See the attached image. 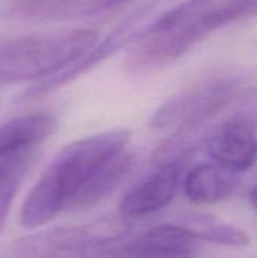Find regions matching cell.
Here are the masks:
<instances>
[{
	"label": "cell",
	"instance_id": "cell-4",
	"mask_svg": "<svg viewBox=\"0 0 257 258\" xmlns=\"http://www.w3.org/2000/svg\"><path fill=\"white\" fill-rule=\"evenodd\" d=\"M253 91L257 88L245 71L226 70L211 74L167 100L155 112L151 127L158 130L176 128L180 135L191 133Z\"/></svg>",
	"mask_w": 257,
	"mask_h": 258
},
{
	"label": "cell",
	"instance_id": "cell-3",
	"mask_svg": "<svg viewBox=\"0 0 257 258\" xmlns=\"http://www.w3.org/2000/svg\"><path fill=\"white\" fill-rule=\"evenodd\" d=\"M97 39L92 29L0 38V88L41 80L80 59Z\"/></svg>",
	"mask_w": 257,
	"mask_h": 258
},
{
	"label": "cell",
	"instance_id": "cell-11",
	"mask_svg": "<svg viewBox=\"0 0 257 258\" xmlns=\"http://www.w3.org/2000/svg\"><path fill=\"white\" fill-rule=\"evenodd\" d=\"M56 119L50 112H36L0 125V157L23 148L38 147L55 130Z\"/></svg>",
	"mask_w": 257,
	"mask_h": 258
},
{
	"label": "cell",
	"instance_id": "cell-6",
	"mask_svg": "<svg viewBox=\"0 0 257 258\" xmlns=\"http://www.w3.org/2000/svg\"><path fill=\"white\" fill-rule=\"evenodd\" d=\"M161 2L151 0L138 9H135L132 14H129L98 45L95 44L88 53H85L80 59L73 62L71 65L38 80L33 86H30L23 95L21 100H33L39 98L59 86L67 85L68 82L77 79L79 76L88 73L94 67L100 65L115 53H118L121 48H124L129 44H133L148 27V24L156 18L153 17L158 12Z\"/></svg>",
	"mask_w": 257,
	"mask_h": 258
},
{
	"label": "cell",
	"instance_id": "cell-16",
	"mask_svg": "<svg viewBox=\"0 0 257 258\" xmlns=\"http://www.w3.org/2000/svg\"><path fill=\"white\" fill-rule=\"evenodd\" d=\"M248 198H250L251 207L257 212V184H254V186L251 187V190H250V194H248Z\"/></svg>",
	"mask_w": 257,
	"mask_h": 258
},
{
	"label": "cell",
	"instance_id": "cell-9",
	"mask_svg": "<svg viewBox=\"0 0 257 258\" xmlns=\"http://www.w3.org/2000/svg\"><path fill=\"white\" fill-rule=\"evenodd\" d=\"M201 239L191 224H161L129 237L118 255L127 257H188L195 255Z\"/></svg>",
	"mask_w": 257,
	"mask_h": 258
},
{
	"label": "cell",
	"instance_id": "cell-7",
	"mask_svg": "<svg viewBox=\"0 0 257 258\" xmlns=\"http://www.w3.org/2000/svg\"><path fill=\"white\" fill-rule=\"evenodd\" d=\"M209 157L238 174L251 169L257 162L256 121L248 116H235L221 124L208 142Z\"/></svg>",
	"mask_w": 257,
	"mask_h": 258
},
{
	"label": "cell",
	"instance_id": "cell-13",
	"mask_svg": "<svg viewBox=\"0 0 257 258\" xmlns=\"http://www.w3.org/2000/svg\"><path fill=\"white\" fill-rule=\"evenodd\" d=\"M77 0H0V18L53 20L73 17Z\"/></svg>",
	"mask_w": 257,
	"mask_h": 258
},
{
	"label": "cell",
	"instance_id": "cell-5",
	"mask_svg": "<svg viewBox=\"0 0 257 258\" xmlns=\"http://www.w3.org/2000/svg\"><path fill=\"white\" fill-rule=\"evenodd\" d=\"M129 239L123 221H97L27 236L11 245L14 257H111Z\"/></svg>",
	"mask_w": 257,
	"mask_h": 258
},
{
	"label": "cell",
	"instance_id": "cell-17",
	"mask_svg": "<svg viewBox=\"0 0 257 258\" xmlns=\"http://www.w3.org/2000/svg\"><path fill=\"white\" fill-rule=\"evenodd\" d=\"M251 15H257V3H256V6H254V9H253V14Z\"/></svg>",
	"mask_w": 257,
	"mask_h": 258
},
{
	"label": "cell",
	"instance_id": "cell-10",
	"mask_svg": "<svg viewBox=\"0 0 257 258\" xmlns=\"http://www.w3.org/2000/svg\"><path fill=\"white\" fill-rule=\"evenodd\" d=\"M241 183V174L218 163H200L183 180L186 198L194 204H214L230 197Z\"/></svg>",
	"mask_w": 257,
	"mask_h": 258
},
{
	"label": "cell",
	"instance_id": "cell-14",
	"mask_svg": "<svg viewBox=\"0 0 257 258\" xmlns=\"http://www.w3.org/2000/svg\"><path fill=\"white\" fill-rule=\"evenodd\" d=\"M191 225L197 230L201 242H211L226 246H247L250 243V237L245 231L212 221L209 218L194 219Z\"/></svg>",
	"mask_w": 257,
	"mask_h": 258
},
{
	"label": "cell",
	"instance_id": "cell-12",
	"mask_svg": "<svg viewBox=\"0 0 257 258\" xmlns=\"http://www.w3.org/2000/svg\"><path fill=\"white\" fill-rule=\"evenodd\" d=\"M36 147H23L0 157V233L21 181L33 160Z\"/></svg>",
	"mask_w": 257,
	"mask_h": 258
},
{
	"label": "cell",
	"instance_id": "cell-8",
	"mask_svg": "<svg viewBox=\"0 0 257 258\" xmlns=\"http://www.w3.org/2000/svg\"><path fill=\"white\" fill-rule=\"evenodd\" d=\"M155 171L132 187L120 203V212L124 218H142L167 207L176 197L186 163L153 165Z\"/></svg>",
	"mask_w": 257,
	"mask_h": 258
},
{
	"label": "cell",
	"instance_id": "cell-15",
	"mask_svg": "<svg viewBox=\"0 0 257 258\" xmlns=\"http://www.w3.org/2000/svg\"><path fill=\"white\" fill-rule=\"evenodd\" d=\"M132 0H77L73 15H94L120 8Z\"/></svg>",
	"mask_w": 257,
	"mask_h": 258
},
{
	"label": "cell",
	"instance_id": "cell-1",
	"mask_svg": "<svg viewBox=\"0 0 257 258\" xmlns=\"http://www.w3.org/2000/svg\"><path fill=\"white\" fill-rule=\"evenodd\" d=\"M129 142L130 132L117 128L65 145L26 197L21 227L39 228L62 212L91 207L112 194L135 165Z\"/></svg>",
	"mask_w": 257,
	"mask_h": 258
},
{
	"label": "cell",
	"instance_id": "cell-2",
	"mask_svg": "<svg viewBox=\"0 0 257 258\" xmlns=\"http://www.w3.org/2000/svg\"><path fill=\"white\" fill-rule=\"evenodd\" d=\"M257 0H185L158 15L133 42L124 68L145 76L177 62L212 32L250 17Z\"/></svg>",
	"mask_w": 257,
	"mask_h": 258
}]
</instances>
